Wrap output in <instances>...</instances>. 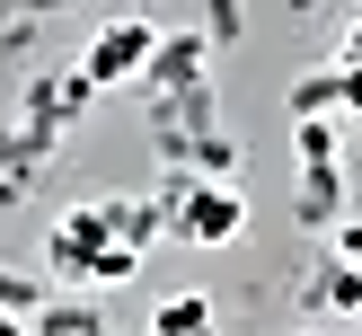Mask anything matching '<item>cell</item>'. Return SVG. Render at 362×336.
<instances>
[{
	"instance_id": "obj_1",
	"label": "cell",
	"mask_w": 362,
	"mask_h": 336,
	"mask_svg": "<svg viewBox=\"0 0 362 336\" xmlns=\"http://www.w3.org/2000/svg\"><path fill=\"white\" fill-rule=\"evenodd\" d=\"M151 45H159L151 18H106V27L88 35V53H80V80H88V88H124V80H141Z\"/></svg>"
},
{
	"instance_id": "obj_2",
	"label": "cell",
	"mask_w": 362,
	"mask_h": 336,
	"mask_svg": "<svg viewBox=\"0 0 362 336\" xmlns=\"http://www.w3.org/2000/svg\"><path fill=\"white\" fill-rule=\"evenodd\" d=\"M106 248V204H71L62 221H53V239H45V265H53V283H88V257Z\"/></svg>"
},
{
	"instance_id": "obj_3",
	"label": "cell",
	"mask_w": 362,
	"mask_h": 336,
	"mask_svg": "<svg viewBox=\"0 0 362 336\" xmlns=\"http://www.w3.org/2000/svg\"><path fill=\"white\" fill-rule=\"evenodd\" d=\"M204 62H212V35H159L151 62H141V88H204Z\"/></svg>"
},
{
	"instance_id": "obj_4",
	"label": "cell",
	"mask_w": 362,
	"mask_h": 336,
	"mask_svg": "<svg viewBox=\"0 0 362 336\" xmlns=\"http://www.w3.org/2000/svg\"><path fill=\"white\" fill-rule=\"evenodd\" d=\"M336 212H345V177H336V159H318V168H300V221L336 230Z\"/></svg>"
},
{
	"instance_id": "obj_5",
	"label": "cell",
	"mask_w": 362,
	"mask_h": 336,
	"mask_svg": "<svg viewBox=\"0 0 362 336\" xmlns=\"http://www.w3.org/2000/svg\"><path fill=\"white\" fill-rule=\"evenodd\" d=\"M212 318H221V310H212L204 292H168L151 310V336H212Z\"/></svg>"
},
{
	"instance_id": "obj_6",
	"label": "cell",
	"mask_w": 362,
	"mask_h": 336,
	"mask_svg": "<svg viewBox=\"0 0 362 336\" xmlns=\"http://www.w3.org/2000/svg\"><path fill=\"white\" fill-rule=\"evenodd\" d=\"M27 336H106V318L88 310V301H45V310L27 318Z\"/></svg>"
},
{
	"instance_id": "obj_7",
	"label": "cell",
	"mask_w": 362,
	"mask_h": 336,
	"mask_svg": "<svg viewBox=\"0 0 362 336\" xmlns=\"http://www.w3.org/2000/svg\"><path fill=\"white\" fill-rule=\"evenodd\" d=\"M336 141H345V133H336V115H300V124H292V151H300V168L336 159Z\"/></svg>"
},
{
	"instance_id": "obj_8",
	"label": "cell",
	"mask_w": 362,
	"mask_h": 336,
	"mask_svg": "<svg viewBox=\"0 0 362 336\" xmlns=\"http://www.w3.org/2000/svg\"><path fill=\"white\" fill-rule=\"evenodd\" d=\"M141 274V248H124V239H106L98 257H88V283H106V292H115V283H133Z\"/></svg>"
},
{
	"instance_id": "obj_9",
	"label": "cell",
	"mask_w": 362,
	"mask_h": 336,
	"mask_svg": "<svg viewBox=\"0 0 362 336\" xmlns=\"http://www.w3.org/2000/svg\"><path fill=\"white\" fill-rule=\"evenodd\" d=\"M45 283H27V274H0V310H9V318H35V310H45Z\"/></svg>"
},
{
	"instance_id": "obj_10",
	"label": "cell",
	"mask_w": 362,
	"mask_h": 336,
	"mask_svg": "<svg viewBox=\"0 0 362 336\" xmlns=\"http://www.w3.org/2000/svg\"><path fill=\"white\" fill-rule=\"evenodd\" d=\"M336 257H345V265H362V221H336Z\"/></svg>"
},
{
	"instance_id": "obj_11",
	"label": "cell",
	"mask_w": 362,
	"mask_h": 336,
	"mask_svg": "<svg viewBox=\"0 0 362 336\" xmlns=\"http://www.w3.org/2000/svg\"><path fill=\"white\" fill-rule=\"evenodd\" d=\"M336 62H345V71H362V27L345 35V53H336Z\"/></svg>"
},
{
	"instance_id": "obj_12",
	"label": "cell",
	"mask_w": 362,
	"mask_h": 336,
	"mask_svg": "<svg viewBox=\"0 0 362 336\" xmlns=\"http://www.w3.org/2000/svg\"><path fill=\"white\" fill-rule=\"evenodd\" d=\"M0 336H27V318H9V310H0Z\"/></svg>"
},
{
	"instance_id": "obj_13",
	"label": "cell",
	"mask_w": 362,
	"mask_h": 336,
	"mask_svg": "<svg viewBox=\"0 0 362 336\" xmlns=\"http://www.w3.org/2000/svg\"><path fill=\"white\" fill-rule=\"evenodd\" d=\"M300 336H318V328H300Z\"/></svg>"
}]
</instances>
